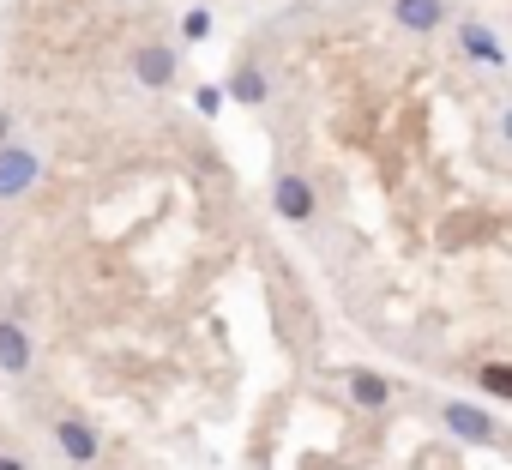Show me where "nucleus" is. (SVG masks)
<instances>
[{"mask_svg":"<svg viewBox=\"0 0 512 470\" xmlns=\"http://www.w3.org/2000/svg\"><path fill=\"white\" fill-rule=\"evenodd\" d=\"M43 181V157L31 145H0V199H25Z\"/></svg>","mask_w":512,"mask_h":470,"instance_id":"f257e3e1","label":"nucleus"},{"mask_svg":"<svg viewBox=\"0 0 512 470\" xmlns=\"http://www.w3.org/2000/svg\"><path fill=\"white\" fill-rule=\"evenodd\" d=\"M440 422H446V434H458L464 446H488V440H500L494 416L476 410V404H464V398H446V404H440Z\"/></svg>","mask_w":512,"mask_h":470,"instance_id":"f03ea898","label":"nucleus"},{"mask_svg":"<svg viewBox=\"0 0 512 470\" xmlns=\"http://www.w3.org/2000/svg\"><path fill=\"white\" fill-rule=\"evenodd\" d=\"M272 211H278L284 223H308V217H314V181L296 175V169H284L278 187H272Z\"/></svg>","mask_w":512,"mask_h":470,"instance_id":"7ed1b4c3","label":"nucleus"},{"mask_svg":"<svg viewBox=\"0 0 512 470\" xmlns=\"http://www.w3.org/2000/svg\"><path fill=\"white\" fill-rule=\"evenodd\" d=\"M55 446H61V458L79 464V470L97 464V452H103V440H97V428H91L85 416H61V422H55Z\"/></svg>","mask_w":512,"mask_h":470,"instance_id":"20e7f679","label":"nucleus"},{"mask_svg":"<svg viewBox=\"0 0 512 470\" xmlns=\"http://www.w3.org/2000/svg\"><path fill=\"white\" fill-rule=\"evenodd\" d=\"M31 362H37V350H31L25 320L0 314V374H31Z\"/></svg>","mask_w":512,"mask_h":470,"instance_id":"39448f33","label":"nucleus"},{"mask_svg":"<svg viewBox=\"0 0 512 470\" xmlns=\"http://www.w3.org/2000/svg\"><path fill=\"white\" fill-rule=\"evenodd\" d=\"M392 25L410 37H434L446 25V0H392Z\"/></svg>","mask_w":512,"mask_h":470,"instance_id":"423d86ee","label":"nucleus"},{"mask_svg":"<svg viewBox=\"0 0 512 470\" xmlns=\"http://www.w3.org/2000/svg\"><path fill=\"white\" fill-rule=\"evenodd\" d=\"M458 49H464V61H476V67H506V49H500V37H494L482 19H464V25H458Z\"/></svg>","mask_w":512,"mask_h":470,"instance_id":"0eeeda50","label":"nucleus"},{"mask_svg":"<svg viewBox=\"0 0 512 470\" xmlns=\"http://www.w3.org/2000/svg\"><path fill=\"white\" fill-rule=\"evenodd\" d=\"M175 67H181L175 49H163V43H151V49L133 55V79H139L145 91H169V85H175Z\"/></svg>","mask_w":512,"mask_h":470,"instance_id":"6e6552de","label":"nucleus"},{"mask_svg":"<svg viewBox=\"0 0 512 470\" xmlns=\"http://www.w3.org/2000/svg\"><path fill=\"white\" fill-rule=\"evenodd\" d=\"M344 392H350L362 410H386V404H392V380L374 374V368H344Z\"/></svg>","mask_w":512,"mask_h":470,"instance_id":"1a4fd4ad","label":"nucleus"},{"mask_svg":"<svg viewBox=\"0 0 512 470\" xmlns=\"http://www.w3.org/2000/svg\"><path fill=\"white\" fill-rule=\"evenodd\" d=\"M223 97H235V103H247V109H260L266 103V73L253 67V61H241L235 73H229V85H223Z\"/></svg>","mask_w":512,"mask_h":470,"instance_id":"9d476101","label":"nucleus"},{"mask_svg":"<svg viewBox=\"0 0 512 470\" xmlns=\"http://www.w3.org/2000/svg\"><path fill=\"white\" fill-rule=\"evenodd\" d=\"M211 25H217V19H211V7H187V13H181V43H205V37H211Z\"/></svg>","mask_w":512,"mask_h":470,"instance_id":"9b49d317","label":"nucleus"},{"mask_svg":"<svg viewBox=\"0 0 512 470\" xmlns=\"http://www.w3.org/2000/svg\"><path fill=\"white\" fill-rule=\"evenodd\" d=\"M476 380H482V392L512 398V368H506V362H482V368H476Z\"/></svg>","mask_w":512,"mask_h":470,"instance_id":"f8f14e48","label":"nucleus"},{"mask_svg":"<svg viewBox=\"0 0 512 470\" xmlns=\"http://www.w3.org/2000/svg\"><path fill=\"white\" fill-rule=\"evenodd\" d=\"M223 103H229V97H223V85H199V91H193V109H199V115H217Z\"/></svg>","mask_w":512,"mask_h":470,"instance_id":"ddd939ff","label":"nucleus"},{"mask_svg":"<svg viewBox=\"0 0 512 470\" xmlns=\"http://www.w3.org/2000/svg\"><path fill=\"white\" fill-rule=\"evenodd\" d=\"M0 145H13V109H0Z\"/></svg>","mask_w":512,"mask_h":470,"instance_id":"4468645a","label":"nucleus"},{"mask_svg":"<svg viewBox=\"0 0 512 470\" xmlns=\"http://www.w3.org/2000/svg\"><path fill=\"white\" fill-rule=\"evenodd\" d=\"M500 139H506V145H512V103H506V109H500Z\"/></svg>","mask_w":512,"mask_h":470,"instance_id":"2eb2a0df","label":"nucleus"},{"mask_svg":"<svg viewBox=\"0 0 512 470\" xmlns=\"http://www.w3.org/2000/svg\"><path fill=\"white\" fill-rule=\"evenodd\" d=\"M0 470H31V464H19V458H0Z\"/></svg>","mask_w":512,"mask_h":470,"instance_id":"dca6fc26","label":"nucleus"}]
</instances>
